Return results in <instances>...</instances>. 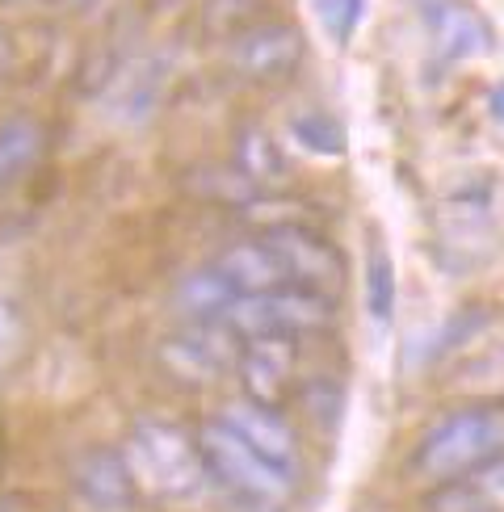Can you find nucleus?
Segmentation results:
<instances>
[{
	"label": "nucleus",
	"instance_id": "obj_1",
	"mask_svg": "<svg viewBox=\"0 0 504 512\" xmlns=\"http://www.w3.org/2000/svg\"><path fill=\"white\" fill-rule=\"evenodd\" d=\"M433 240L454 273L488 265L504 244V181L496 173L454 181L433 210Z\"/></svg>",
	"mask_w": 504,
	"mask_h": 512
},
{
	"label": "nucleus",
	"instance_id": "obj_2",
	"mask_svg": "<svg viewBox=\"0 0 504 512\" xmlns=\"http://www.w3.org/2000/svg\"><path fill=\"white\" fill-rule=\"evenodd\" d=\"M202 458H206V475L210 483L227 496V504L236 512H282L290 492H294V475L261 458L248 441H240L227 429L223 420L202 424L198 433Z\"/></svg>",
	"mask_w": 504,
	"mask_h": 512
},
{
	"label": "nucleus",
	"instance_id": "obj_3",
	"mask_svg": "<svg viewBox=\"0 0 504 512\" xmlns=\"http://www.w3.org/2000/svg\"><path fill=\"white\" fill-rule=\"evenodd\" d=\"M126 462L135 471V483H143L160 500H198L210 483L198 437L164 420L135 424L131 441H126Z\"/></svg>",
	"mask_w": 504,
	"mask_h": 512
},
{
	"label": "nucleus",
	"instance_id": "obj_4",
	"mask_svg": "<svg viewBox=\"0 0 504 512\" xmlns=\"http://www.w3.org/2000/svg\"><path fill=\"white\" fill-rule=\"evenodd\" d=\"M504 454V412L475 408V412H450L420 437L412 466L429 483L467 479L488 458Z\"/></svg>",
	"mask_w": 504,
	"mask_h": 512
},
{
	"label": "nucleus",
	"instance_id": "obj_5",
	"mask_svg": "<svg viewBox=\"0 0 504 512\" xmlns=\"http://www.w3.org/2000/svg\"><path fill=\"white\" fill-rule=\"evenodd\" d=\"M223 319L231 324V332L244 336V340L303 336V332H320L332 324V298L299 290V286H282V290H269V294L236 298Z\"/></svg>",
	"mask_w": 504,
	"mask_h": 512
},
{
	"label": "nucleus",
	"instance_id": "obj_6",
	"mask_svg": "<svg viewBox=\"0 0 504 512\" xmlns=\"http://www.w3.org/2000/svg\"><path fill=\"white\" fill-rule=\"evenodd\" d=\"M160 361L189 387H206L231 366H240V336L227 319H189L160 345Z\"/></svg>",
	"mask_w": 504,
	"mask_h": 512
},
{
	"label": "nucleus",
	"instance_id": "obj_7",
	"mask_svg": "<svg viewBox=\"0 0 504 512\" xmlns=\"http://www.w3.org/2000/svg\"><path fill=\"white\" fill-rule=\"evenodd\" d=\"M265 244L282 261L290 286L324 294V298H336L345 290V277H349L345 256H341V248H336V244H328L324 236H315V231H307L299 223H282V227L269 231Z\"/></svg>",
	"mask_w": 504,
	"mask_h": 512
},
{
	"label": "nucleus",
	"instance_id": "obj_8",
	"mask_svg": "<svg viewBox=\"0 0 504 512\" xmlns=\"http://www.w3.org/2000/svg\"><path fill=\"white\" fill-rule=\"evenodd\" d=\"M72 487L101 512H126L139 500L135 471L118 450H84L72 462Z\"/></svg>",
	"mask_w": 504,
	"mask_h": 512
},
{
	"label": "nucleus",
	"instance_id": "obj_9",
	"mask_svg": "<svg viewBox=\"0 0 504 512\" xmlns=\"http://www.w3.org/2000/svg\"><path fill=\"white\" fill-rule=\"evenodd\" d=\"M303 59V34L294 26H252L231 42V63L248 80L290 76Z\"/></svg>",
	"mask_w": 504,
	"mask_h": 512
},
{
	"label": "nucleus",
	"instance_id": "obj_10",
	"mask_svg": "<svg viewBox=\"0 0 504 512\" xmlns=\"http://www.w3.org/2000/svg\"><path fill=\"white\" fill-rule=\"evenodd\" d=\"M240 374H244V399L261 403V408H282L294 378V336L248 340L240 357Z\"/></svg>",
	"mask_w": 504,
	"mask_h": 512
},
{
	"label": "nucleus",
	"instance_id": "obj_11",
	"mask_svg": "<svg viewBox=\"0 0 504 512\" xmlns=\"http://www.w3.org/2000/svg\"><path fill=\"white\" fill-rule=\"evenodd\" d=\"M425 21H429V38H433V59L454 68L467 63L492 47V30L479 21L475 9L454 5V0H425Z\"/></svg>",
	"mask_w": 504,
	"mask_h": 512
},
{
	"label": "nucleus",
	"instance_id": "obj_12",
	"mask_svg": "<svg viewBox=\"0 0 504 512\" xmlns=\"http://www.w3.org/2000/svg\"><path fill=\"white\" fill-rule=\"evenodd\" d=\"M219 420L240 441H248L261 458H269L273 466H282V471L294 475V462H299V441H294L290 424L282 420L278 408H261V403H252V399H236V403H227Z\"/></svg>",
	"mask_w": 504,
	"mask_h": 512
},
{
	"label": "nucleus",
	"instance_id": "obj_13",
	"mask_svg": "<svg viewBox=\"0 0 504 512\" xmlns=\"http://www.w3.org/2000/svg\"><path fill=\"white\" fill-rule=\"evenodd\" d=\"M215 269L227 277V286L236 290V298L269 294V290L290 286L282 261L273 256V248H269L265 240H261V244H236V248H227L219 261H215Z\"/></svg>",
	"mask_w": 504,
	"mask_h": 512
},
{
	"label": "nucleus",
	"instance_id": "obj_14",
	"mask_svg": "<svg viewBox=\"0 0 504 512\" xmlns=\"http://www.w3.org/2000/svg\"><path fill=\"white\" fill-rule=\"evenodd\" d=\"M236 168L252 189L278 185L286 177V156H282L278 139H273L265 126H244V131L236 135Z\"/></svg>",
	"mask_w": 504,
	"mask_h": 512
},
{
	"label": "nucleus",
	"instance_id": "obj_15",
	"mask_svg": "<svg viewBox=\"0 0 504 512\" xmlns=\"http://www.w3.org/2000/svg\"><path fill=\"white\" fill-rule=\"evenodd\" d=\"M231 303H236V290L227 286V277L215 265L189 273L185 282L177 286V307L189 319H223Z\"/></svg>",
	"mask_w": 504,
	"mask_h": 512
},
{
	"label": "nucleus",
	"instance_id": "obj_16",
	"mask_svg": "<svg viewBox=\"0 0 504 512\" xmlns=\"http://www.w3.org/2000/svg\"><path fill=\"white\" fill-rule=\"evenodd\" d=\"M366 315L378 328H387L395 319V261L378 236H370L366 248Z\"/></svg>",
	"mask_w": 504,
	"mask_h": 512
},
{
	"label": "nucleus",
	"instance_id": "obj_17",
	"mask_svg": "<svg viewBox=\"0 0 504 512\" xmlns=\"http://www.w3.org/2000/svg\"><path fill=\"white\" fill-rule=\"evenodd\" d=\"M42 156V126L30 118H13L0 126V181L21 177Z\"/></svg>",
	"mask_w": 504,
	"mask_h": 512
},
{
	"label": "nucleus",
	"instance_id": "obj_18",
	"mask_svg": "<svg viewBox=\"0 0 504 512\" xmlns=\"http://www.w3.org/2000/svg\"><path fill=\"white\" fill-rule=\"evenodd\" d=\"M160 84H164V76H160V68H152V63H131V68H122L114 76V110H122L126 118L152 114Z\"/></svg>",
	"mask_w": 504,
	"mask_h": 512
},
{
	"label": "nucleus",
	"instance_id": "obj_19",
	"mask_svg": "<svg viewBox=\"0 0 504 512\" xmlns=\"http://www.w3.org/2000/svg\"><path fill=\"white\" fill-rule=\"evenodd\" d=\"M290 139L311 156H341L345 152V131L332 114H299L290 122Z\"/></svg>",
	"mask_w": 504,
	"mask_h": 512
},
{
	"label": "nucleus",
	"instance_id": "obj_20",
	"mask_svg": "<svg viewBox=\"0 0 504 512\" xmlns=\"http://www.w3.org/2000/svg\"><path fill=\"white\" fill-rule=\"evenodd\" d=\"M420 512H492L483 504V496L471 487V479H450V483H437L433 492L425 496Z\"/></svg>",
	"mask_w": 504,
	"mask_h": 512
},
{
	"label": "nucleus",
	"instance_id": "obj_21",
	"mask_svg": "<svg viewBox=\"0 0 504 512\" xmlns=\"http://www.w3.org/2000/svg\"><path fill=\"white\" fill-rule=\"evenodd\" d=\"M315 13H320V21L336 42H349L357 21H362V0H315Z\"/></svg>",
	"mask_w": 504,
	"mask_h": 512
},
{
	"label": "nucleus",
	"instance_id": "obj_22",
	"mask_svg": "<svg viewBox=\"0 0 504 512\" xmlns=\"http://www.w3.org/2000/svg\"><path fill=\"white\" fill-rule=\"evenodd\" d=\"M467 479H471L475 492L483 496V504H488L492 512H504V454L488 458V462H483L479 471H471Z\"/></svg>",
	"mask_w": 504,
	"mask_h": 512
},
{
	"label": "nucleus",
	"instance_id": "obj_23",
	"mask_svg": "<svg viewBox=\"0 0 504 512\" xmlns=\"http://www.w3.org/2000/svg\"><path fill=\"white\" fill-rule=\"evenodd\" d=\"M13 340H17V319H13V311L5 303H0V357L13 349Z\"/></svg>",
	"mask_w": 504,
	"mask_h": 512
},
{
	"label": "nucleus",
	"instance_id": "obj_24",
	"mask_svg": "<svg viewBox=\"0 0 504 512\" xmlns=\"http://www.w3.org/2000/svg\"><path fill=\"white\" fill-rule=\"evenodd\" d=\"M488 114L504 126V80H500V84H492V93H488Z\"/></svg>",
	"mask_w": 504,
	"mask_h": 512
},
{
	"label": "nucleus",
	"instance_id": "obj_25",
	"mask_svg": "<svg viewBox=\"0 0 504 512\" xmlns=\"http://www.w3.org/2000/svg\"><path fill=\"white\" fill-rule=\"evenodd\" d=\"M68 5H76V9H89V5H93V0H68Z\"/></svg>",
	"mask_w": 504,
	"mask_h": 512
}]
</instances>
